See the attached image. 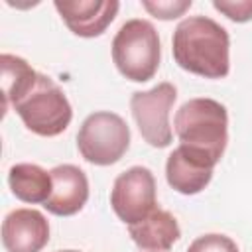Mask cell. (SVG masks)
<instances>
[{
	"label": "cell",
	"mask_w": 252,
	"mask_h": 252,
	"mask_svg": "<svg viewBox=\"0 0 252 252\" xmlns=\"http://www.w3.org/2000/svg\"><path fill=\"white\" fill-rule=\"evenodd\" d=\"M228 32L207 16H189L181 20L171 39L175 63L207 79H222L228 75Z\"/></svg>",
	"instance_id": "6da1fadb"
},
{
	"label": "cell",
	"mask_w": 252,
	"mask_h": 252,
	"mask_svg": "<svg viewBox=\"0 0 252 252\" xmlns=\"http://www.w3.org/2000/svg\"><path fill=\"white\" fill-rule=\"evenodd\" d=\"M181 146L209 158L215 165L228 142V112L215 98H191L179 106L173 118Z\"/></svg>",
	"instance_id": "7a4b0ae2"
},
{
	"label": "cell",
	"mask_w": 252,
	"mask_h": 252,
	"mask_svg": "<svg viewBox=\"0 0 252 252\" xmlns=\"http://www.w3.org/2000/svg\"><path fill=\"white\" fill-rule=\"evenodd\" d=\"M159 35L148 20H128L112 39V61L134 83L150 81L159 67Z\"/></svg>",
	"instance_id": "3957f363"
},
{
	"label": "cell",
	"mask_w": 252,
	"mask_h": 252,
	"mask_svg": "<svg viewBox=\"0 0 252 252\" xmlns=\"http://www.w3.org/2000/svg\"><path fill=\"white\" fill-rule=\"evenodd\" d=\"M12 106L24 126L43 138L61 134L73 118V108L65 93L51 77L41 73H37L33 87Z\"/></svg>",
	"instance_id": "277c9868"
},
{
	"label": "cell",
	"mask_w": 252,
	"mask_h": 252,
	"mask_svg": "<svg viewBox=\"0 0 252 252\" xmlns=\"http://www.w3.org/2000/svg\"><path fill=\"white\" fill-rule=\"evenodd\" d=\"M130 146V128L114 112H94L85 118L77 134L81 156L94 165L116 163Z\"/></svg>",
	"instance_id": "5b68a950"
},
{
	"label": "cell",
	"mask_w": 252,
	"mask_h": 252,
	"mask_svg": "<svg viewBox=\"0 0 252 252\" xmlns=\"http://www.w3.org/2000/svg\"><path fill=\"white\" fill-rule=\"evenodd\" d=\"M177 98L171 83H159L150 91H138L130 98V110L142 138L152 148H167L173 132L169 126V110Z\"/></svg>",
	"instance_id": "8992f818"
},
{
	"label": "cell",
	"mask_w": 252,
	"mask_h": 252,
	"mask_svg": "<svg viewBox=\"0 0 252 252\" xmlns=\"http://www.w3.org/2000/svg\"><path fill=\"white\" fill-rule=\"evenodd\" d=\"M110 205L116 217L134 224L156 211V179L148 167L134 165L114 179L110 191Z\"/></svg>",
	"instance_id": "52a82bcc"
},
{
	"label": "cell",
	"mask_w": 252,
	"mask_h": 252,
	"mask_svg": "<svg viewBox=\"0 0 252 252\" xmlns=\"http://www.w3.org/2000/svg\"><path fill=\"white\" fill-rule=\"evenodd\" d=\"M55 10L79 37H96L112 24L120 2L116 0H55Z\"/></svg>",
	"instance_id": "ba28073f"
},
{
	"label": "cell",
	"mask_w": 252,
	"mask_h": 252,
	"mask_svg": "<svg viewBox=\"0 0 252 252\" xmlns=\"http://www.w3.org/2000/svg\"><path fill=\"white\" fill-rule=\"evenodd\" d=\"M49 242V222L35 209H16L2 220V244L8 252H39Z\"/></svg>",
	"instance_id": "9c48e42d"
},
{
	"label": "cell",
	"mask_w": 252,
	"mask_h": 252,
	"mask_svg": "<svg viewBox=\"0 0 252 252\" xmlns=\"http://www.w3.org/2000/svg\"><path fill=\"white\" fill-rule=\"evenodd\" d=\"M213 169L215 163L209 158L185 146H179L167 156L165 179L181 195H197L209 185L213 177Z\"/></svg>",
	"instance_id": "30bf717a"
},
{
	"label": "cell",
	"mask_w": 252,
	"mask_h": 252,
	"mask_svg": "<svg viewBox=\"0 0 252 252\" xmlns=\"http://www.w3.org/2000/svg\"><path fill=\"white\" fill-rule=\"evenodd\" d=\"M53 189L43 207L57 217H71L79 213L89 199V179L85 171L73 163L55 165L51 171Z\"/></svg>",
	"instance_id": "8fae6325"
},
{
	"label": "cell",
	"mask_w": 252,
	"mask_h": 252,
	"mask_svg": "<svg viewBox=\"0 0 252 252\" xmlns=\"http://www.w3.org/2000/svg\"><path fill=\"white\" fill-rule=\"evenodd\" d=\"M128 232L136 246L150 252H165L181 236L175 217L163 209H156L140 222L128 224Z\"/></svg>",
	"instance_id": "7c38bea8"
},
{
	"label": "cell",
	"mask_w": 252,
	"mask_h": 252,
	"mask_svg": "<svg viewBox=\"0 0 252 252\" xmlns=\"http://www.w3.org/2000/svg\"><path fill=\"white\" fill-rule=\"evenodd\" d=\"M8 185L24 203H45L51 195V173L35 163H16L8 171Z\"/></svg>",
	"instance_id": "4fadbf2b"
},
{
	"label": "cell",
	"mask_w": 252,
	"mask_h": 252,
	"mask_svg": "<svg viewBox=\"0 0 252 252\" xmlns=\"http://www.w3.org/2000/svg\"><path fill=\"white\" fill-rule=\"evenodd\" d=\"M2 67V93H4V112L10 104L18 102L35 83L37 71L30 67V63L18 55L2 53L0 55Z\"/></svg>",
	"instance_id": "5bb4252c"
},
{
	"label": "cell",
	"mask_w": 252,
	"mask_h": 252,
	"mask_svg": "<svg viewBox=\"0 0 252 252\" xmlns=\"http://www.w3.org/2000/svg\"><path fill=\"white\" fill-rule=\"evenodd\" d=\"M187 252H238V246L232 238H228L226 234H203L199 238H195Z\"/></svg>",
	"instance_id": "9a60e30c"
},
{
	"label": "cell",
	"mask_w": 252,
	"mask_h": 252,
	"mask_svg": "<svg viewBox=\"0 0 252 252\" xmlns=\"http://www.w3.org/2000/svg\"><path fill=\"white\" fill-rule=\"evenodd\" d=\"M142 6H144L154 18H159V20H173V18L181 16L185 10L191 8V0H156V2L144 0Z\"/></svg>",
	"instance_id": "2e32d148"
},
{
	"label": "cell",
	"mask_w": 252,
	"mask_h": 252,
	"mask_svg": "<svg viewBox=\"0 0 252 252\" xmlns=\"http://www.w3.org/2000/svg\"><path fill=\"white\" fill-rule=\"evenodd\" d=\"M213 6L232 22L242 24L252 20V0H215Z\"/></svg>",
	"instance_id": "e0dca14e"
},
{
	"label": "cell",
	"mask_w": 252,
	"mask_h": 252,
	"mask_svg": "<svg viewBox=\"0 0 252 252\" xmlns=\"http://www.w3.org/2000/svg\"><path fill=\"white\" fill-rule=\"evenodd\" d=\"M59 252H79V250H59Z\"/></svg>",
	"instance_id": "ac0fdd59"
}]
</instances>
